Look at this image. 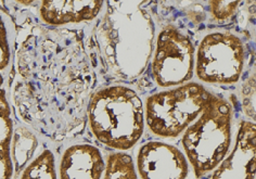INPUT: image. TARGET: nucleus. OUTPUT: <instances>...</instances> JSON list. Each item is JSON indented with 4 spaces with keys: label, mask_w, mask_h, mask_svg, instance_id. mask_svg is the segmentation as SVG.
<instances>
[{
    "label": "nucleus",
    "mask_w": 256,
    "mask_h": 179,
    "mask_svg": "<svg viewBox=\"0 0 256 179\" xmlns=\"http://www.w3.org/2000/svg\"><path fill=\"white\" fill-rule=\"evenodd\" d=\"M106 163L98 146L90 144L70 146L59 164L60 179H101Z\"/></svg>",
    "instance_id": "nucleus-11"
},
{
    "label": "nucleus",
    "mask_w": 256,
    "mask_h": 179,
    "mask_svg": "<svg viewBox=\"0 0 256 179\" xmlns=\"http://www.w3.org/2000/svg\"><path fill=\"white\" fill-rule=\"evenodd\" d=\"M87 122L100 144L118 152L130 150L144 135V101L125 85L100 87L89 99Z\"/></svg>",
    "instance_id": "nucleus-3"
},
{
    "label": "nucleus",
    "mask_w": 256,
    "mask_h": 179,
    "mask_svg": "<svg viewBox=\"0 0 256 179\" xmlns=\"http://www.w3.org/2000/svg\"><path fill=\"white\" fill-rule=\"evenodd\" d=\"M20 179H58L54 152L46 149L26 165Z\"/></svg>",
    "instance_id": "nucleus-15"
},
{
    "label": "nucleus",
    "mask_w": 256,
    "mask_h": 179,
    "mask_svg": "<svg viewBox=\"0 0 256 179\" xmlns=\"http://www.w3.org/2000/svg\"><path fill=\"white\" fill-rule=\"evenodd\" d=\"M256 128L255 123L242 120L236 144L228 156L214 170L212 179H255Z\"/></svg>",
    "instance_id": "nucleus-9"
},
{
    "label": "nucleus",
    "mask_w": 256,
    "mask_h": 179,
    "mask_svg": "<svg viewBox=\"0 0 256 179\" xmlns=\"http://www.w3.org/2000/svg\"><path fill=\"white\" fill-rule=\"evenodd\" d=\"M106 163L104 179H139L132 158L125 152L110 153Z\"/></svg>",
    "instance_id": "nucleus-16"
},
{
    "label": "nucleus",
    "mask_w": 256,
    "mask_h": 179,
    "mask_svg": "<svg viewBox=\"0 0 256 179\" xmlns=\"http://www.w3.org/2000/svg\"><path fill=\"white\" fill-rule=\"evenodd\" d=\"M212 96L198 82L152 94L144 104L148 128L160 138H177L198 118Z\"/></svg>",
    "instance_id": "nucleus-5"
},
{
    "label": "nucleus",
    "mask_w": 256,
    "mask_h": 179,
    "mask_svg": "<svg viewBox=\"0 0 256 179\" xmlns=\"http://www.w3.org/2000/svg\"><path fill=\"white\" fill-rule=\"evenodd\" d=\"M106 2H42L38 16L44 26L66 28V25L92 22L104 8Z\"/></svg>",
    "instance_id": "nucleus-10"
},
{
    "label": "nucleus",
    "mask_w": 256,
    "mask_h": 179,
    "mask_svg": "<svg viewBox=\"0 0 256 179\" xmlns=\"http://www.w3.org/2000/svg\"><path fill=\"white\" fill-rule=\"evenodd\" d=\"M137 175L140 179H186L188 160L177 146L161 142L144 144L137 153Z\"/></svg>",
    "instance_id": "nucleus-8"
},
{
    "label": "nucleus",
    "mask_w": 256,
    "mask_h": 179,
    "mask_svg": "<svg viewBox=\"0 0 256 179\" xmlns=\"http://www.w3.org/2000/svg\"><path fill=\"white\" fill-rule=\"evenodd\" d=\"M38 146V139L26 126H18L14 130L11 140V160L14 163V178L21 174L33 160Z\"/></svg>",
    "instance_id": "nucleus-13"
},
{
    "label": "nucleus",
    "mask_w": 256,
    "mask_h": 179,
    "mask_svg": "<svg viewBox=\"0 0 256 179\" xmlns=\"http://www.w3.org/2000/svg\"><path fill=\"white\" fill-rule=\"evenodd\" d=\"M139 2H106L104 11L86 35L97 78L134 82L144 74L154 51L156 28Z\"/></svg>",
    "instance_id": "nucleus-2"
},
{
    "label": "nucleus",
    "mask_w": 256,
    "mask_h": 179,
    "mask_svg": "<svg viewBox=\"0 0 256 179\" xmlns=\"http://www.w3.org/2000/svg\"><path fill=\"white\" fill-rule=\"evenodd\" d=\"M10 76L0 73V179H14L11 140L14 127L10 101Z\"/></svg>",
    "instance_id": "nucleus-12"
},
{
    "label": "nucleus",
    "mask_w": 256,
    "mask_h": 179,
    "mask_svg": "<svg viewBox=\"0 0 256 179\" xmlns=\"http://www.w3.org/2000/svg\"><path fill=\"white\" fill-rule=\"evenodd\" d=\"M196 49L191 38L174 25L160 32L152 56V75L162 88L189 82L194 74Z\"/></svg>",
    "instance_id": "nucleus-7"
},
{
    "label": "nucleus",
    "mask_w": 256,
    "mask_h": 179,
    "mask_svg": "<svg viewBox=\"0 0 256 179\" xmlns=\"http://www.w3.org/2000/svg\"><path fill=\"white\" fill-rule=\"evenodd\" d=\"M244 63L246 49L241 38L232 32H213L198 46L194 73L206 84L230 86L239 82Z\"/></svg>",
    "instance_id": "nucleus-6"
},
{
    "label": "nucleus",
    "mask_w": 256,
    "mask_h": 179,
    "mask_svg": "<svg viewBox=\"0 0 256 179\" xmlns=\"http://www.w3.org/2000/svg\"><path fill=\"white\" fill-rule=\"evenodd\" d=\"M16 46V24L9 14L0 10V73L12 78Z\"/></svg>",
    "instance_id": "nucleus-14"
},
{
    "label": "nucleus",
    "mask_w": 256,
    "mask_h": 179,
    "mask_svg": "<svg viewBox=\"0 0 256 179\" xmlns=\"http://www.w3.org/2000/svg\"><path fill=\"white\" fill-rule=\"evenodd\" d=\"M232 108L213 94L202 113L184 132V156L196 178L213 172L226 158L232 146Z\"/></svg>",
    "instance_id": "nucleus-4"
},
{
    "label": "nucleus",
    "mask_w": 256,
    "mask_h": 179,
    "mask_svg": "<svg viewBox=\"0 0 256 179\" xmlns=\"http://www.w3.org/2000/svg\"><path fill=\"white\" fill-rule=\"evenodd\" d=\"M16 40L10 101L18 118L54 142L80 136L97 86L85 32L32 26Z\"/></svg>",
    "instance_id": "nucleus-1"
},
{
    "label": "nucleus",
    "mask_w": 256,
    "mask_h": 179,
    "mask_svg": "<svg viewBox=\"0 0 256 179\" xmlns=\"http://www.w3.org/2000/svg\"><path fill=\"white\" fill-rule=\"evenodd\" d=\"M238 2H210V11L215 21L224 22L234 16L238 10Z\"/></svg>",
    "instance_id": "nucleus-17"
}]
</instances>
